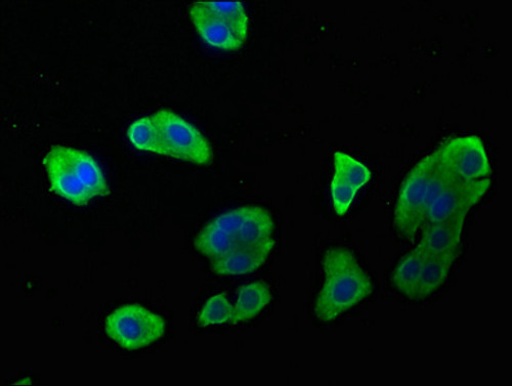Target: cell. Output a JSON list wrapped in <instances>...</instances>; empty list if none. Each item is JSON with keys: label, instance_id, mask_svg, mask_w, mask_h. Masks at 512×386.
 Wrapping results in <instances>:
<instances>
[{"label": "cell", "instance_id": "6da1fadb", "mask_svg": "<svg viewBox=\"0 0 512 386\" xmlns=\"http://www.w3.org/2000/svg\"><path fill=\"white\" fill-rule=\"evenodd\" d=\"M275 245L271 214L258 206H242L221 214L199 233L196 249L218 275H243L261 268Z\"/></svg>", "mask_w": 512, "mask_h": 386}, {"label": "cell", "instance_id": "7a4b0ae2", "mask_svg": "<svg viewBox=\"0 0 512 386\" xmlns=\"http://www.w3.org/2000/svg\"><path fill=\"white\" fill-rule=\"evenodd\" d=\"M127 137L142 151L196 164H208L212 151L197 128L175 112L162 110L134 121Z\"/></svg>", "mask_w": 512, "mask_h": 386}, {"label": "cell", "instance_id": "3957f363", "mask_svg": "<svg viewBox=\"0 0 512 386\" xmlns=\"http://www.w3.org/2000/svg\"><path fill=\"white\" fill-rule=\"evenodd\" d=\"M324 285L315 304L316 317L323 322L337 319L373 292V284L352 251L330 248L323 257Z\"/></svg>", "mask_w": 512, "mask_h": 386}, {"label": "cell", "instance_id": "277c9868", "mask_svg": "<svg viewBox=\"0 0 512 386\" xmlns=\"http://www.w3.org/2000/svg\"><path fill=\"white\" fill-rule=\"evenodd\" d=\"M51 187L76 205L109 193L103 171L88 153L65 146L53 147L45 156Z\"/></svg>", "mask_w": 512, "mask_h": 386}, {"label": "cell", "instance_id": "5b68a950", "mask_svg": "<svg viewBox=\"0 0 512 386\" xmlns=\"http://www.w3.org/2000/svg\"><path fill=\"white\" fill-rule=\"evenodd\" d=\"M449 179L433 153L418 161L403 181L398 195L395 227L399 235L408 241L416 239L434 198Z\"/></svg>", "mask_w": 512, "mask_h": 386}, {"label": "cell", "instance_id": "8992f818", "mask_svg": "<svg viewBox=\"0 0 512 386\" xmlns=\"http://www.w3.org/2000/svg\"><path fill=\"white\" fill-rule=\"evenodd\" d=\"M190 18L207 45L223 51L239 50L246 41L249 18L239 2H196Z\"/></svg>", "mask_w": 512, "mask_h": 386}, {"label": "cell", "instance_id": "52a82bcc", "mask_svg": "<svg viewBox=\"0 0 512 386\" xmlns=\"http://www.w3.org/2000/svg\"><path fill=\"white\" fill-rule=\"evenodd\" d=\"M433 154L444 173L453 181L476 182L491 178L489 156L479 136L450 139Z\"/></svg>", "mask_w": 512, "mask_h": 386}, {"label": "cell", "instance_id": "ba28073f", "mask_svg": "<svg viewBox=\"0 0 512 386\" xmlns=\"http://www.w3.org/2000/svg\"><path fill=\"white\" fill-rule=\"evenodd\" d=\"M105 331L118 346L135 351L160 339L165 332V323L159 315L142 306L125 305L107 317Z\"/></svg>", "mask_w": 512, "mask_h": 386}, {"label": "cell", "instance_id": "9c48e42d", "mask_svg": "<svg viewBox=\"0 0 512 386\" xmlns=\"http://www.w3.org/2000/svg\"><path fill=\"white\" fill-rule=\"evenodd\" d=\"M492 180L458 182L449 179L434 198L425 224L467 216L487 194Z\"/></svg>", "mask_w": 512, "mask_h": 386}, {"label": "cell", "instance_id": "30bf717a", "mask_svg": "<svg viewBox=\"0 0 512 386\" xmlns=\"http://www.w3.org/2000/svg\"><path fill=\"white\" fill-rule=\"evenodd\" d=\"M372 179L367 165L351 155L334 153V176L331 183V198L334 211L343 217L353 205L359 191Z\"/></svg>", "mask_w": 512, "mask_h": 386}, {"label": "cell", "instance_id": "8fae6325", "mask_svg": "<svg viewBox=\"0 0 512 386\" xmlns=\"http://www.w3.org/2000/svg\"><path fill=\"white\" fill-rule=\"evenodd\" d=\"M465 218L459 216L425 224L420 230L421 236L415 248L423 256L439 257L454 264L460 253Z\"/></svg>", "mask_w": 512, "mask_h": 386}, {"label": "cell", "instance_id": "7c38bea8", "mask_svg": "<svg viewBox=\"0 0 512 386\" xmlns=\"http://www.w3.org/2000/svg\"><path fill=\"white\" fill-rule=\"evenodd\" d=\"M271 291L263 282H254L238 290L232 323H239L258 316L271 302Z\"/></svg>", "mask_w": 512, "mask_h": 386}, {"label": "cell", "instance_id": "4fadbf2b", "mask_svg": "<svg viewBox=\"0 0 512 386\" xmlns=\"http://www.w3.org/2000/svg\"><path fill=\"white\" fill-rule=\"evenodd\" d=\"M423 255L414 248L407 253L396 267L392 283L405 297L416 300Z\"/></svg>", "mask_w": 512, "mask_h": 386}, {"label": "cell", "instance_id": "5bb4252c", "mask_svg": "<svg viewBox=\"0 0 512 386\" xmlns=\"http://www.w3.org/2000/svg\"><path fill=\"white\" fill-rule=\"evenodd\" d=\"M452 263L439 257L423 256L416 300H422L436 293L446 282Z\"/></svg>", "mask_w": 512, "mask_h": 386}, {"label": "cell", "instance_id": "9a60e30c", "mask_svg": "<svg viewBox=\"0 0 512 386\" xmlns=\"http://www.w3.org/2000/svg\"><path fill=\"white\" fill-rule=\"evenodd\" d=\"M234 307L224 294L212 296L202 308L198 323L201 326L221 325L232 323Z\"/></svg>", "mask_w": 512, "mask_h": 386}]
</instances>
